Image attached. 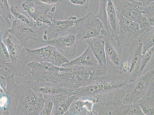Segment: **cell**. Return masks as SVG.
Listing matches in <instances>:
<instances>
[{
    "instance_id": "1",
    "label": "cell",
    "mask_w": 154,
    "mask_h": 115,
    "mask_svg": "<svg viewBox=\"0 0 154 115\" xmlns=\"http://www.w3.org/2000/svg\"><path fill=\"white\" fill-rule=\"evenodd\" d=\"M129 83L127 76L103 75L74 92L75 98L90 99L103 106H113L122 101Z\"/></svg>"
},
{
    "instance_id": "2",
    "label": "cell",
    "mask_w": 154,
    "mask_h": 115,
    "mask_svg": "<svg viewBox=\"0 0 154 115\" xmlns=\"http://www.w3.org/2000/svg\"><path fill=\"white\" fill-rule=\"evenodd\" d=\"M103 75L96 68L84 67H61L58 81L64 88L75 92L91 83Z\"/></svg>"
},
{
    "instance_id": "3",
    "label": "cell",
    "mask_w": 154,
    "mask_h": 115,
    "mask_svg": "<svg viewBox=\"0 0 154 115\" xmlns=\"http://www.w3.org/2000/svg\"><path fill=\"white\" fill-rule=\"evenodd\" d=\"M31 81H26L18 85L14 84V89L19 101L16 115H39L44 106V96L32 89Z\"/></svg>"
},
{
    "instance_id": "4",
    "label": "cell",
    "mask_w": 154,
    "mask_h": 115,
    "mask_svg": "<svg viewBox=\"0 0 154 115\" xmlns=\"http://www.w3.org/2000/svg\"><path fill=\"white\" fill-rule=\"evenodd\" d=\"M8 49L10 63L5 70L14 76H24L30 72L27 64L29 57L26 48L22 47L19 41L9 34L3 40Z\"/></svg>"
},
{
    "instance_id": "5",
    "label": "cell",
    "mask_w": 154,
    "mask_h": 115,
    "mask_svg": "<svg viewBox=\"0 0 154 115\" xmlns=\"http://www.w3.org/2000/svg\"><path fill=\"white\" fill-rule=\"evenodd\" d=\"M154 78V69H152L130 82L120 102L123 104H137L143 98L153 95Z\"/></svg>"
},
{
    "instance_id": "6",
    "label": "cell",
    "mask_w": 154,
    "mask_h": 115,
    "mask_svg": "<svg viewBox=\"0 0 154 115\" xmlns=\"http://www.w3.org/2000/svg\"><path fill=\"white\" fill-rule=\"evenodd\" d=\"M104 30L100 20L93 14L90 13L77 19L68 32L75 34L78 40L85 41L101 36Z\"/></svg>"
},
{
    "instance_id": "7",
    "label": "cell",
    "mask_w": 154,
    "mask_h": 115,
    "mask_svg": "<svg viewBox=\"0 0 154 115\" xmlns=\"http://www.w3.org/2000/svg\"><path fill=\"white\" fill-rule=\"evenodd\" d=\"M60 4L51 5L43 0H27L22 3V8L34 21L37 28L44 24L49 26L54 17L49 15L48 12H55Z\"/></svg>"
},
{
    "instance_id": "8",
    "label": "cell",
    "mask_w": 154,
    "mask_h": 115,
    "mask_svg": "<svg viewBox=\"0 0 154 115\" xmlns=\"http://www.w3.org/2000/svg\"><path fill=\"white\" fill-rule=\"evenodd\" d=\"M117 12L127 19L138 23L141 30L151 26L150 23L142 15L143 2L139 1H116Z\"/></svg>"
},
{
    "instance_id": "9",
    "label": "cell",
    "mask_w": 154,
    "mask_h": 115,
    "mask_svg": "<svg viewBox=\"0 0 154 115\" xmlns=\"http://www.w3.org/2000/svg\"><path fill=\"white\" fill-rule=\"evenodd\" d=\"M26 50L29 55V63L46 62L61 67L69 61L55 48L49 45L34 49L26 48Z\"/></svg>"
},
{
    "instance_id": "10",
    "label": "cell",
    "mask_w": 154,
    "mask_h": 115,
    "mask_svg": "<svg viewBox=\"0 0 154 115\" xmlns=\"http://www.w3.org/2000/svg\"><path fill=\"white\" fill-rule=\"evenodd\" d=\"M27 66L35 82H58L61 67L46 62H29Z\"/></svg>"
},
{
    "instance_id": "11",
    "label": "cell",
    "mask_w": 154,
    "mask_h": 115,
    "mask_svg": "<svg viewBox=\"0 0 154 115\" xmlns=\"http://www.w3.org/2000/svg\"><path fill=\"white\" fill-rule=\"evenodd\" d=\"M5 79L6 91L0 96V115H16L19 101L14 89L15 76L11 75Z\"/></svg>"
},
{
    "instance_id": "12",
    "label": "cell",
    "mask_w": 154,
    "mask_h": 115,
    "mask_svg": "<svg viewBox=\"0 0 154 115\" xmlns=\"http://www.w3.org/2000/svg\"><path fill=\"white\" fill-rule=\"evenodd\" d=\"M68 35L48 41L42 40L47 45L53 46L59 52L68 59L76 54L77 39L75 34L68 32Z\"/></svg>"
},
{
    "instance_id": "13",
    "label": "cell",
    "mask_w": 154,
    "mask_h": 115,
    "mask_svg": "<svg viewBox=\"0 0 154 115\" xmlns=\"http://www.w3.org/2000/svg\"><path fill=\"white\" fill-rule=\"evenodd\" d=\"M8 32L17 39L22 47L26 48L30 40L37 41L38 32L36 28L26 26L16 19L12 22Z\"/></svg>"
},
{
    "instance_id": "14",
    "label": "cell",
    "mask_w": 154,
    "mask_h": 115,
    "mask_svg": "<svg viewBox=\"0 0 154 115\" xmlns=\"http://www.w3.org/2000/svg\"><path fill=\"white\" fill-rule=\"evenodd\" d=\"M76 17L71 16L65 20H58L54 17L52 22L45 31L43 38L44 41H48L64 36L66 32L75 25Z\"/></svg>"
},
{
    "instance_id": "15",
    "label": "cell",
    "mask_w": 154,
    "mask_h": 115,
    "mask_svg": "<svg viewBox=\"0 0 154 115\" xmlns=\"http://www.w3.org/2000/svg\"><path fill=\"white\" fill-rule=\"evenodd\" d=\"M32 89L39 92L44 96L53 97L75 95V92L68 90L58 82H35L31 81Z\"/></svg>"
},
{
    "instance_id": "16",
    "label": "cell",
    "mask_w": 154,
    "mask_h": 115,
    "mask_svg": "<svg viewBox=\"0 0 154 115\" xmlns=\"http://www.w3.org/2000/svg\"><path fill=\"white\" fill-rule=\"evenodd\" d=\"M101 67L105 69L107 58L105 51V41L101 36L85 40Z\"/></svg>"
},
{
    "instance_id": "17",
    "label": "cell",
    "mask_w": 154,
    "mask_h": 115,
    "mask_svg": "<svg viewBox=\"0 0 154 115\" xmlns=\"http://www.w3.org/2000/svg\"><path fill=\"white\" fill-rule=\"evenodd\" d=\"M99 64L89 47L79 57L63 64L62 67H84L97 68Z\"/></svg>"
},
{
    "instance_id": "18",
    "label": "cell",
    "mask_w": 154,
    "mask_h": 115,
    "mask_svg": "<svg viewBox=\"0 0 154 115\" xmlns=\"http://www.w3.org/2000/svg\"><path fill=\"white\" fill-rule=\"evenodd\" d=\"M50 98L53 102L52 115H63L69 110L75 97L73 95L53 97Z\"/></svg>"
},
{
    "instance_id": "19",
    "label": "cell",
    "mask_w": 154,
    "mask_h": 115,
    "mask_svg": "<svg viewBox=\"0 0 154 115\" xmlns=\"http://www.w3.org/2000/svg\"><path fill=\"white\" fill-rule=\"evenodd\" d=\"M113 106L105 115H145L138 104H123L120 102Z\"/></svg>"
},
{
    "instance_id": "20",
    "label": "cell",
    "mask_w": 154,
    "mask_h": 115,
    "mask_svg": "<svg viewBox=\"0 0 154 115\" xmlns=\"http://www.w3.org/2000/svg\"><path fill=\"white\" fill-rule=\"evenodd\" d=\"M117 15L119 26L122 33L127 36H131L138 34L143 30L138 23L127 19L118 12H117Z\"/></svg>"
},
{
    "instance_id": "21",
    "label": "cell",
    "mask_w": 154,
    "mask_h": 115,
    "mask_svg": "<svg viewBox=\"0 0 154 115\" xmlns=\"http://www.w3.org/2000/svg\"><path fill=\"white\" fill-rule=\"evenodd\" d=\"M106 11L111 36L115 37L118 33L117 15L114 2L111 0L107 1Z\"/></svg>"
},
{
    "instance_id": "22",
    "label": "cell",
    "mask_w": 154,
    "mask_h": 115,
    "mask_svg": "<svg viewBox=\"0 0 154 115\" xmlns=\"http://www.w3.org/2000/svg\"><path fill=\"white\" fill-rule=\"evenodd\" d=\"M11 11L15 19L26 26L37 29L34 21L26 11L22 10L19 7L15 5H12L11 7Z\"/></svg>"
},
{
    "instance_id": "23",
    "label": "cell",
    "mask_w": 154,
    "mask_h": 115,
    "mask_svg": "<svg viewBox=\"0 0 154 115\" xmlns=\"http://www.w3.org/2000/svg\"><path fill=\"white\" fill-rule=\"evenodd\" d=\"M95 104L94 101L90 99L75 98L69 110L77 112L90 111L93 110Z\"/></svg>"
},
{
    "instance_id": "24",
    "label": "cell",
    "mask_w": 154,
    "mask_h": 115,
    "mask_svg": "<svg viewBox=\"0 0 154 115\" xmlns=\"http://www.w3.org/2000/svg\"><path fill=\"white\" fill-rule=\"evenodd\" d=\"M137 104L144 115H154V94L143 98Z\"/></svg>"
},
{
    "instance_id": "25",
    "label": "cell",
    "mask_w": 154,
    "mask_h": 115,
    "mask_svg": "<svg viewBox=\"0 0 154 115\" xmlns=\"http://www.w3.org/2000/svg\"><path fill=\"white\" fill-rule=\"evenodd\" d=\"M107 0H100L99 1V12L96 16L103 24L105 31H106L110 36H111L110 28H109L108 21L107 11H106V5H107Z\"/></svg>"
},
{
    "instance_id": "26",
    "label": "cell",
    "mask_w": 154,
    "mask_h": 115,
    "mask_svg": "<svg viewBox=\"0 0 154 115\" xmlns=\"http://www.w3.org/2000/svg\"><path fill=\"white\" fill-rule=\"evenodd\" d=\"M105 41V51L106 56L108 57L115 65L119 66L120 65V60L118 53L111 43L108 40Z\"/></svg>"
},
{
    "instance_id": "27",
    "label": "cell",
    "mask_w": 154,
    "mask_h": 115,
    "mask_svg": "<svg viewBox=\"0 0 154 115\" xmlns=\"http://www.w3.org/2000/svg\"><path fill=\"white\" fill-rule=\"evenodd\" d=\"M0 17L6 22L11 23L14 20L7 0H0Z\"/></svg>"
},
{
    "instance_id": "28",
    "label": "cell",
    "mask_w": 154,
    "mask_h": 115,
    "mask_svg": "<svg viewBox=\"0 0 154 115\" xmlns=\"http://www.w3.org/2000/svg\"><path fill=\"white\" fill-rule=\"evenodd\" d=\"M142 14L144 17L146 18L152 26L154 27V1H148L145 2L143 1Z\"/></svg>"
},
{
    "instance_id": "29",
    "label": "cell",
    "mask_w": 154,
    "mask_h": 115,
    "mask_svg": "<svg viewBox=\"0 0 154 115\" xmlns=\"http://www.w3.org/2000/svg\"><path fill=\"white\" fill-rule=\"evenodd\" d=\"M154 47H152L144 54H142L140 63L137 73V78L142 75L146 66L152 59L154 54Z\"/></svg>"
},
{
    "instance_id": "30",
    "label": "cell",
    "mask_w": 154,
    "mask_h": 115,
    "mask_svg": "<svg viewBox=\"0 0 154 115\" xmlns=\"http://www.w3.org/2000/svg\"><path fill=\"white\" fill-rule=\"evenodd\" d=\"M10 63L8 49L3 42L0 43V68L6 70Z\"/></svg>"
},
{
    "instance_id": "31",
    "label": "cell",
    "mask_w": 154,
    "mask_h": 115,
    "mask_svg": "<svg viewBox=\"0 0 154 115\" xmlns=\"http://www.w3.org/2000/svg\"><path fill=\"white\" fill-rule=\"evenodd\" d=\"M12 23L5 21L0 17V43L3 42L9 35L8 32Z\"/></svg>"
},
{
    "instance_id": "32",
    "label": "cell",
    "mask_w": 154,
    "mask_h": 115,
    "mask_svg": "<svg viewBox=\"0 0 154 115\" xmlns=\"http://www.w3.org/2000/svg\"><path fill=\"white\" fill-rule=\"evenodd\" d=\"M154 28H152L146 36L145 42H144V44H142V54H144L150 49L154 47Z\"/></svg>"
},
{
    "instance_id": "33",
    "label": "cell",
    "mask_w": 154,
    "mask_h": 115,
    "mask_svg": "<svg viewBox=\"0 0 154 115\" xmlns=\"http://www.w3.org/2000/svg\"><path fill=\"white\" fill-rule=\"evenodd\" d=\"M45 102L44 106L39 115H52L53 102L51 99L48 97L44 96Z\"/></svg>"
},
{
    "instance_id": "34",
    "label": "cell",
    "mask_w": 154,
    "mask_h": 115,
    "mask_svg": "<svg viewBox=\"0 0 154 115\" xmlns=\"http://www.w3.org/2000/svg\"><path fill=\"white\" fill-rule=\"evenodd\" d=\"M7 82L5 78L0 75V96L6 91Z\"/></svg>"
},
{
    "instance_id": "35",
    "label": "cell",
    "mask_w": 154,
    "mask_h": 115,
    "mask_svg": "<svg viewBox=\"0 0 154 115\" xmlns=\"http://www.w3.org/2000/svg\"><path fill=\"white\" fill-rule=\"evenodd\" d=\"M130 64L128 61H125L122 64V70L124 73H128L129 70Z\"/></svg>"
},
{
    "instance_id": "36",
    "label": "cell",
    "mask_w": 154,
    "mask_h": 115,
    "mask_svg": "<svg viewBox=\"0 0 154 115\" xmlns=\"http://www.w3.org/2000/svg\"><path fill=\"white\" fill-rule=\"evenodd\" d=\"M70 1L74 5H85L87 1L86 0H71Z\"/></svg>"
},
{
    "instance_id": "37",
    "label": "cell",
    "mask_w": 154,
    "mask_h": 115,
    "mask_svg": "<svg viewBox=\"0 0 154 115\" xmlns=\"http://www.w3.org/2000/svg\"><path fill=\"white\" fill-rule=\"evenodd\" d=\"M86 115H98V114L96 111L93 110L90 111L86 112Z\"/></svg>"
}]
</instances>
